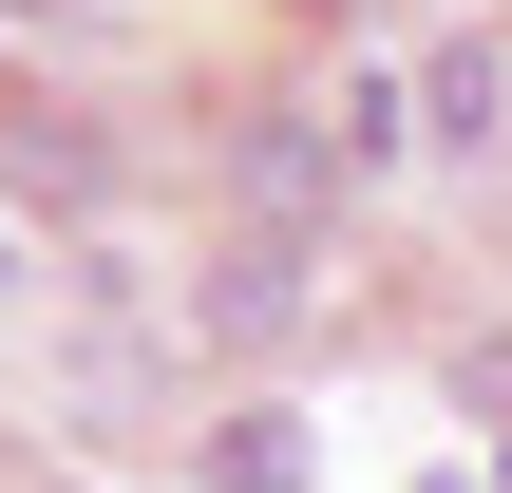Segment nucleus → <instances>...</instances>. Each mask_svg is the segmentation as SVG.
Segmentation results:
<instances>
[{
	"label": "nucleus",
	"instance_id": "f03ea898",
	"mask_svg": "<svg viewBox=\"0 0 512 493\" xmlns=\"http://www.w3.org/2000/svg\"><path fill=\"white\" fill-rule=\"evenodd\" d=\"M209 475H228V493H285L304 456H285V418H228V437H209Z\"/></svg>",
	"mask_w": 512,
	"mask_h": 493
},
{
	"label": "nucleus",
	"instance_id": "f257e3e1",
	"mask_svg": "<svg viewBox=\"0 0 512 493\" xmlns=\"http://www.w3.org/2000/svg\"><path fill=\"white\" fill-rule=\"evenodd\" d=\"M418 95H437V133H456V152H494V133H512V38H437V76H418Z\"/></svg>",
	"mask_w": 512,
	"mask_h": 493
}]
</instances>
